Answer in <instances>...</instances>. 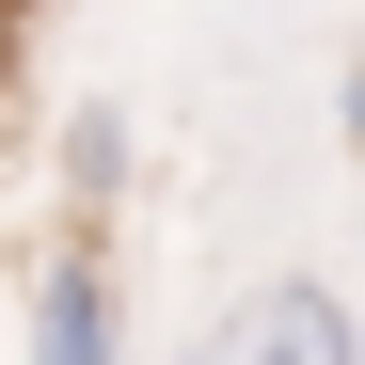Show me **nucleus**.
Here are the masks:
<instances>
[{"label":"nucleus","mask_w":365,"mask_h":365,"mask_svg":"<svg viewBox=\"0 0 365 365\" xmlns=\"http://www.w3.org/2000/svg\"><path fill=\"white\" fill-rule=\"evenodd\" d=\"M111 191H128V111L80 96V111H64V207H80V238L111 222Z\"/></svg>","instance_id":"obj_3"},{"label":"nucleus","mask_w":365,"mask_h":365,"mask_svg":"<svg viewBox=\"0 0 365 365\" xmlns=\"http://www.w3.org/2000/svg\"><path fill=\"white\" fill-rule=\"evenodd\" d=\"M334 128H349V159H365V80H349V111H334Z\"/></svg>","instance_id":"obj_4"},{"label":"nucleus","mask_w":365,"mask_h":365,"mask_svg":"<svg viewBox=\"0 0 365 365\" xmlns=\"http://www.w3.org/2000/svg\"><path fill=\"white\" fill-rule=\"evenodd\" d=\"M175 365H238V334H207V349H175Z\"/></svg>","instance_id":"obj_5"},{"label":"nucleus","mask_w":365,"mask_h":365,"mask_svg":"<svg viewBox=\"0 0 365 365\" xmlns=\"http://www.w3.org/2000/svg\"><path fill=\"white\" fill-rule=\"evenodd\" d=\"M32 365H128V286H111L96 238H48V270H32Z\"/></svg>","instance_id":"obj_1"},{"label":"nucleus","mask_w":365,"mask_h":365,"mask_svg":"<svg viewBox=\"0 0 365 365\" xmlns=\"http://www.w3.org/2000/svg\"><path fill=\"white\" fill-rule=\"evenodd\" d=\"M238 365H365V318H349V286L286 270L255 318H238Z\"/></svg>","instance_id":"obj_2"}]
</instances>
